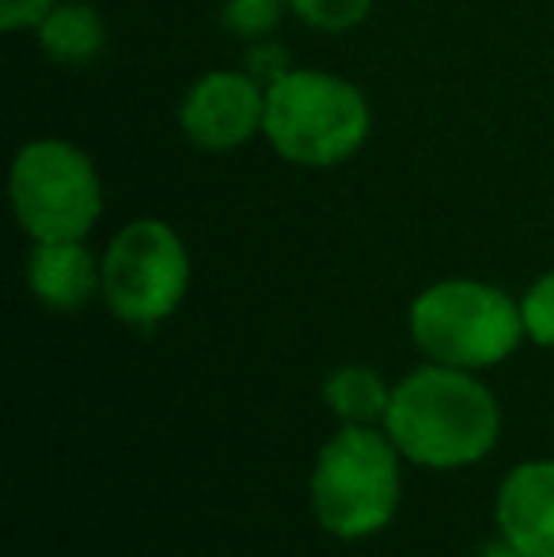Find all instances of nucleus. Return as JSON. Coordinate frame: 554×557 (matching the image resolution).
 Wrapping results in <instances>:
<instances>
[{"mask_svg":"<svg viewBox=\"0 0 554 557\" xmlns=\"http://www.w3.org/2000/svg\"><path fill=\"white\" fill-rule=\"evenodd\" d=\"M502 403L479 372L421 360L395 380L384 433L399 455L426 470H467L502 441Z\"/></svg>","mask_w":554,"mask_h":557,"instance_id":"nucleus-1","label":"nucleus"},{"mask_svg":"<svg viewBox=\"0 0 554 557\" xmlns=\"http://www.w3.org/2000/svg\"><path fill=\"white\" fill-rule=\"evenodd\" d=\"M403 462L380 425H338L311 459L308 505L316 523L342 543L392 528L403 505Z\"/></svg>","mask_w":554,"mask_h":557,"instance_id":"nucleus-2","label":"nucleus"},{"mask_svg":"<svg viewBox=\"0 0 554 557\" xmlns=\"http://www.w3.org/2000/svg\"><path fill=\"white\" fill-rule=\"evenodd\" d=\"M369 133L372 107L346 76L327 69H281L267 81L262 137L293 168H338L361 152Z\"/></svg>","mask_w":554,"mask_h":557,"instance_id":"nucleus-3","label":"nucleus"},{"mask_svg":"<svg viewBox=\"0 0 554 557\" xmlns=\"http://www.w3.org/2000/svg\"><path fill=\"white\" fill-rule=\"evenodd\" d=\"M407 331L421 360L490 372L520 349L525 319L520 300L479 277H444L410 300Z\"/></svg>","mask_w":554,"mask_h":557,"instance_id":"nucleus-4","label":"nucleus"},{"mask_svg":"<svg viewBox=\"0 0 554 557\" xmlns=\"http://www.w3.org/2000/svg\"><path fill=\"white\" fill-rule=\"evenodd\" d=\"M8 206L30 243L88 239L107 206L103 178L81 145L61 137H35L12 156Z\"/></svg>","mask_w":554,"mask_h":557,"instance_id":"nucleus-5","label":"nucleus"},{"mask_svg":"<svg viewBox=\"0 0 554 557\" xmlns=\"http://www.w3.org/2000/svg\"><path fill=\"white\" fill-rule=\"evenodd\" d=\"M190 293V250L160 216H137L103 247V293L122 326L156 331L183 308Z\"/></svg>","mask_w":554,"mask_h":557,"instance_id":"nucleus-6","label":"nucleus"},{"mask_svg":"<svg viewBox=\"0 0 554 557\" xmlns=\"http://www.w3.org/2000/svg\"><path fill=\"white\" fill-rule=\"evenodd\" d=\"M267 84L244 69H209L178 103V129L201 152H236L262 137Z\"/></svg>","mask_w":554,"mask_h":557,"instance_id":"nucleus-7","label":"nucleus"},{"mask_svg":"<svg viewBox=\"0 0 554 557\" xmlns=\"http://www.w3.org/2000/svg\"><path fill=\"white\" fill-rule=\"evenodd\" d=\"M494 528L525 557H554V459L505 470L494 493Z\"/></svg>","mask_w":554,"mask_h":557,"instance_id":"nucleus-8","label":"nucleus"},{"mask_svg":"<svg viewBox=\"0 0 554 557\" xmlns=\"http://www.w3.org/2000/svg\"><path fill=\"white\" fill-rule=\"evenodd\" d=\"M27 288L42 308L73 315L103 293V255L88 239H50L35 243L23 265Z\"/></svg>","mask_w":554,"mask_h":557,"instance_id":"nucleus-9","label":"nucleus"},{"mask_svg":"<svg viewBox=\"0 0 554 557\" xmlns=\"http://www.w3.org/2000/svg\"><path fill=\"white\" fill-rule=\"evenodd\" d=\"M35 38L53 65L81 69L107 50V20L88 0H58L35 27Z\"/></svg>","mask_w":554,"mask_h":557,"instance_id":"nucleus-10","label":"nucleus"},{"mask_svg":"<svg viewBox=\"0 0 554 557\" xmlns=\"http://www.w3.org/2000/svg\"><path fill=\"white\" fill-rule=\"evenodd\" d=\"M395 383L372 364H338L323 375V406L338 425H384Z\"/></svg>","mask_w":554,"mask_h":557,"instance_id":"nucleus-11","label":"nucleus"},{"mask_svg":"<svg viewBox=\"0 0 554 557\" xmlns=\"http://www.w3.org/2000/svg\"><path fill=\"white\" fill-rule=\"evenodd\" d=\"M377 0H285V8L311 30L323 35H346L369 20Z\"/></svg>","mask_w":554,"mask_h":557,"instance_id":"nucleus-12","label":"nucleus"},{"mask_svg":"<svg viewBox=\"0 0 554 557\" xmlns=\"http://www.w3.org/2000/svg\"><path fill=\"white\" fill-rule=\"evenodd\" d=\"M520 319H525L528 342L540 349H554V270L540 273L520 293Z\"/></svg>","mask_w":554,"mask_h":557,"instance_id":"nucleus-13","label":"nucleus"},{"mask_svg":"<svg viewBox=\"0 0 554 557\" xmlns=\"http://www.w3.org/2000/svg\"><path fill=\"white\" fill-rule=\"evenodd\" d=\"M285 12V0H224L221 23L236 38H270Z\"/></svg>","mask_w":554,"mask_h":557,"instance_id":"nucleus-14","label":"nucleus"},{"mask_svg":"<svg viewBox=\"0 0 554 557\" xmlns=\"http://www.w3.org/2000/svg\"><path fill=\"white\" fill-rule=\"evenodd\" d=\"M53 4H58V0H0V27H4L8 35H15V30H35L38 23L50 15Z\"/></svg>","mask_w":554,"mask_h":557,"instance_id":"nucleus-15","label":"nucleus"},{"mask_svg":"<svg viewBox=\"0 0 554 557\" xmlns=\"http://www.w3.org/2000/svg\"><path fill=\"white\" fill-rule=\"evenodd\" d=\"M475 557H525V554H520L517 546H509V543H505L502 535H497L494 543H487V546H482V550L475 554Z\"/></svg>","mask_w":554,"mask_h":557,"instance_id":"nucleus-16","label":"nucleus"}]
</instances>
